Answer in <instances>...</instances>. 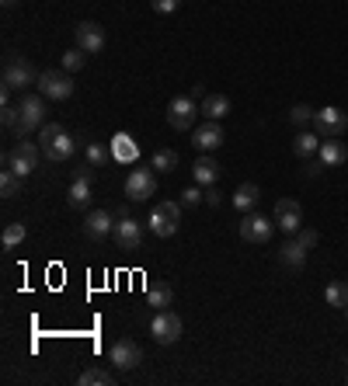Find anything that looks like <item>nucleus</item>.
<instances>
[{"instance_id": "38", "label": "nucleus", "mask_w": 348, "mask_h": 386, "mask_svg": "<svg viewBox=\"0 0 348 386\" xmlns=\"http://www.w3.org/2000/svg\"><path fill=\"white\" fill-rule=\"evenodd\" d=\"M150 7H153L157 14H171V11L181 7V0H150Z\"/></svg>"}, {"instance_id": "22", "label": "nucleus", "mask_w": 348, "mask_h": 386, "mask_svg": "<svg viewBox=\"0 0 348 386\" xmlns=\"http://www.w3.org/2000/svg\"><path fill=\"white\" fill-rule=\"evenodd\" d=\"M112 157H115V160H122V164H136L139 146L132 143L129 132H115V139H112Z\"/></svg>"}, {"instance_id": "12", "label": "nucleus", "mask_w": 348, "mask_h": 386, "mask_svg": "<svg viewBox=\"0 0 348 386\" xmlns=\"http://www.w3.org/2000/svg\"><path fill=\"white\" fill-rule=\"evenodd\" d=\"M275 226L289 237H296L303 230V206L296 199H279L275 202Z\"/></svg>"}, {"instance_id": "26", "label": "nucleus", "mask_w": 348, "mask_h": 386, "mask_svg": "<svg viewBox=\"0 0 348 386\" xmlns=\"http://www.w3.org/2000/svg\"><path fill=\"white\" fill-rule=\"evenodd\" d=\"M77 383L81 386H112L115 383V373H108V369H101V365H91V369H84V373L77 376Z\"/></svg>"}, {"instance_id": "6", "label": "nucleus", "mask_w": 348, "mask_h": 386, "mask_svg": "<svg viewBox=\"0 0 348 386\" xmlns=\"http://www.w3.org/2000/svg\"><path fill=\"white\" fill-rule=\"evenodd\" d=\"M39 94L49 98V101H66V98H74V74H66V70H45L39 74Z\"/></svg>"}, {"instance_id": "21", "label": "nucleus", "mask_w": 348, "mask_h": 386, "mask_svg": "<svg viewBox=\"0 0 348 386\" xmlns=\"http://www.w3.org/2000/svg\"><path fill=\"white\" fill-rule=\"evenodd\" d=\"M199 108H202V115H206L209 122H219V119L230 115V98H226V94H206Z\"/></svg>"}, {"instance_id": "34", "label": "nucleus", "mask_w": 348, "mask_h": 386, "mask_svg": "<svg viewBox=\"0 0 348 386\" xmlns=\"http://www.w3.org/2000/svg\"><path fill=\"white\" fill-rule=\"evenodd\" d=\"M84 59H87L84 49H70V52H63V70H66V74H77V70L84 66Z\"/></svg>"}, {"instance_id": "20", "label": "nucleus", "mask_w": 348, "mask_h": 386, "mask_svg": "<svg viewBox=\"0 0 348 386\" xmlns=\"http://www.w3.org/2000/svg\"><path fill=\"white\" fill-rule=\"evenodd\" d=\"M258 202H261V188L251 185V181H244V185L233 192V209H237V213H251V209H258Z\"/></svg>"}, {"instance_id": "31", "label": "nucleus", "mask_w": 348, "mask_h": 386, "mask_svg": "<svg viewBox=\"0 0 348 386\" xmlns=\"http://www.w3.org/2000/svg\"><path fill=\"white\" fill-rule=\"evenodd\" d=\"M108 160H115V157H112V150L105 143H87V164L91 168H105Z\"/></svg>"}, {"instance_id": "24", "label": "nucleus", "mask_w": 348, "mask_h": 386, "mask_svg": "<svg viewBox=\"0 0 348 386\" xmlns=\"http://www.w3.org/2000/svg\"><path fill=\"white\" fill-rule=\"evenodd\" d=\"M171 300H174V289L168 282H150V286H146V303H150L153 310H168Z\"/></svg>"}, {"instance_id": "13", "label": "nucleus", "mask_w": 348, "mask_h": 386, "mask_svg": "<svg viewBox=\"0 0 348 386\" xmlns=\"http://www.w3.org/2000/svg\"><path fill=\"white\" fill-rule=\"evenodd\" d=\"M272 230H275V223L265 213H255V209L244 213V219H240V237L248 244H268L272 240Z\"/></svg>"}, {"instance_id": "17", "label": "nucleus", "mask_w": 348, "mask_h": 386, "mask_svg": "<svg viewBox=\"0 0 348 386\" xmlns=\"http://www.w3.org/2000/svg\"><path fill=\"white\" fill-rule=\"evenodd\" d=\"M112 216H115V213H108V209H91L87 219H84V237H87V240H105V237L115 230Z\"/></svg>"}, {"instance_id": "37", "label": "nucleus", "mask_w": 348, "mask_h": 386, "mask_svg": "<svg viewBox=\"0 0 348 386\" xmlns=\"http://www.w3.org/2000/svg\"><path fill=\"white\" fill-rule=\"evenodd\" d=\"M0 122H4V129H14V126H18V105H4V112H0Z\"/></svg>"}, {"instance_id": "15", "label": "nucleus", "mask_w": 348, "mask_h": 386, "mask_svg": "<svg viewBox=\"0 0 348 386\" xmlns=\"http://www.w3.org/2000/svg\"><path fill=\"white\" fill-rule=\"evenodd\" d=\"M223 139H226V136H223L219 122H209V119H206L202 126L192 129V146H195V150H202V153H213V150H219V146H223Z\"/></svg>"}, {"instance_id": "40", "label": "nucleus", "mask_w": 348, "mask_h": 386, "mask_svg": "<svg viewBox=\"0 0 348 386\" xmlns=\"http://www.w3.org/2000/svg\"><path fill=\"white\" fill-rule=\"evenodd\" d=\"M94 171H98V168H91V164H84V168H74V181H94Z\"/></svg>"}, {"instance_id": "27", "label": "nucleus", "mask_w": 348, "mask_h": 386, "mask_svg": "<svg viewBox=\"0 0 348 386\" xmlns=\"http://www.w3.org/2000/svg\"><path fill=\"white\" fill-rule=\"evenodd\" d=\"M317 150H320V136H317V132H306L303 129V132L293 139V153H296V157H313Z\"/></svg>"}, {"instance_id": "7", "label": "nucleus", "mask_w": 348, "mask_h": 386, "mask_svg": "<svg viewBox=\"0 0 348 386\" xmlns=\"http://www.w3.org/2000/svg\"><path fill=\"white\" fill-rule=\"evenodd\" d=\"M199 115H202V108H199L195 98H188V94L174 98L171 105H168V126L178 129V132H192Z\"/></svg>"}, {"instance_id": "32", "label": "nucleus", "mask_w": 348, "mask_h": 386, "mask_svg": "<svg viewBox=\"0 0 348 386\" xmlns=\"http://www.w3.org/2000/svg\"><path fill=\"white\" fill-rule=\"evenodd\" d=\"M324 300H327V306H342V310H345L348 306V282H331V286L324 289Z\"/></svg>"}, {"instance_id": "23", "label": "nucleus", "mask_w": 348, "mask_h": 386, "mask_svg": "<svg viewBox=\"0 0 348 386\" xmlns=\"http://www.w3.org/2000/svg\"><path fill=\"white\" fill-rule=\"evenodd\" d=\"M192 177H195L199 185H216L219 181V164L209 157V153H202V157L192 164Z\"/></svg>"}, {"instance_id": "2", "label": "nucleus", "mask_w": 348, "mask_h": 386, "mask_svg": "<svg viewBox=\"0 0 348 386\" xmlns=\"http://www.w3.org/2000/svg\"><path fill=\"white\" fill-rule=\"evenodd\" d=\"M35 84H39L35 66H32L25 56L7 52V56H4V87H11V90H28V87H35Z\"/></svg>"}, {"instance_id": "25", "label": "nucleus", "mask_w": 348, "mask_h": 386, "mask_svg": "<svg viewBox=\"0 0 348 386\" xmlns=\"http://www.w3.org/2000/svg\"><path fill=\"white\" fill-rule=\"evenodd\" d=\"M91 181H74L70 185V195H66V202H70V209H77V213H84L91 209Z\"/></svg>"}, {"instance_id": "19", "label": "nucleus", "mask_w": 348, "mask_h": 386, "mask_svg": "<svg viewBox=\"0 0 348 386\" xmlns=\"http://www.w3.org/2000/svg\"><path fill=\"white\" fill-rule=\"evenodd\" d=\"M317 157H320L324 168H342V164L348 160V146L342 143V139H324L320 150H317Z\"/></svg>"}, {"instance_id": "44", "label": "nucleus", "mask_w": 348, "mask_h": 386, "mask_svg": "<svg viewBox=\"0 0 348 386\" xmlns=\"http://www.w3.org/2000/svg\"><path fill=\"white\" fill-rule=\"evenodd\" d=\"M345 380H348V376H345Z\"/></svg>"}, {"instance_id": "4", "label": "nucleus", "mask_w": 348, "mask_h": 386, "mask_svg": "<svg viewBox=\"0 0 348 386\" xmlns=\"http://www.w3.org/2000/svg\"><path fill=\"white\" fill-rule=\"evenodd\" d=\"M39 157H42V146H35L32 139H25V136H21V143H14V146L7 150V160H4V164H7L14 174L28 177V174L39 168Z\"/></svg>"}, {"instance_id": "39", "label": "nucleus", "mask_w": 348, "mask_h": 386, "mask_svg": "<svg viewBox=\"0 0 348 386\" xmlns=\"http://www.w3.org/2000/svg\"><path fill=\"white\" fill-rule=\"evenodd\" d=\"M219 202H223V195H219V188H216V185H206V206H213V209H216Z\"/></svg>"}, {"instance_id": "43", "label": "nucleus", "mask_w": 348, "mask_h": 386, "mask_svg": "<svg viewBox=\"0 0 348 386\" xmlns=\"http://www.w3.org/2000/svg\"><path fill=\"white\" fill-rule=\"evenodd\" d=\"M345 317H348V306H345Z\"/></svg>"}, {"instance_id": "30", "label": "nucleus", "mask_w": 348, "mask_h": 386, "mask_svg": "<svg viewBox=\"0 0 348 386\" xmlns=\"http://www.w3.org/2000/svg\"><path fill=\"white\" fill-rule=\"evenodd\" d=\"M21 181H25L21 174H14L11 168H4V171H0V192H4V199H14V195L21 192Z\"/></svg>"}, {"instance_id": "36", "label": "nucleus", "mask_w": 348, "mask_h": 386, "mask_svg": "<svg viewBox=\"0 0 348 386\" xmlns=\"http://www.w3.org/2000/svg\"><path fill=\"white\" fill-rule=\"evenodd\" d=\"M296 240H300V244H303L306 251H310V247H317V240H320V233H317V230H310V226H303V230L296 233Z\"/></svg>"}, {"instance_id": "11", "label": "nucleus", "mask_w": 348, "mask_h": 386, "mask_svg": "<svg viewBox=\"0 0 348 386\" xmlns=\"http://www.w3.org/2000/svg\"><path fill=\"white\" fill-rule=\"evenodd\" d=\"M108 362L119 373H132L143 362V348H139V341H132V338H119V341L112 344V351H108Z\"/></svg>"}, {"instance_id": "42", "label": "nucleus", "mask_w": 348, "mask_h": 386, "mask_svg": "<svg viewBox=\"0 0 348 386\" xmlns=\"http://www.w3.org/2000/svg\"><path fill=\"white\" fill-rule=\"evenodd\" d=\"M0 4H4V7H14V4H18V0H0Z\"/></svg>"}, {"instance_id": "5", "label": "nucleus", "mask_w": 348, "mask_h": 386, "mask_svg": "<svg viewBox=\"0 0 348 386\" xmlns=\"http://www.w3.org/2000/svg\"><path fill=\"white\" fill-rule=\"evenodd\" d=\"M181 202H161V206H153L150 209V233L153 237H174L178 233V226H181Z\"/></svg>"}, {"instance_id": "29", "label": "nucleus", "mask_w": 348, "mask_h": 386, "mask_svg": "<svg viewBox=\"0 0 348 386\" xmlns=\"http://www.w3.org/2000/svg\"><path fill=\"white\" fill-rule=\"evenodd\" d=\"M178 164H181V157H178L174 150H157V153L150 157V168H153V171H161V174L174 171Z\"/></svg>"}, {"instance_id": "28", "label": "nucleus", "mask_w": 348, "mask_h": 386, "mask_svg": "<svg viewBox=\"0 0 348 386\" xmlns=\"http://www.w3.org/2000/svg\"><path fill=\"white\" fill-rule=\"evenodd\" d=\"M28 237V226L25 223H7L4 226V237H0V244H4V251H14L21 240Z\"/></svg>"}, {"instance_id": "41", "label": "nucleus", "mask_w": 348, "mask_h": 386, "mask_svg": "<svg viewBox=\"0 0 348 386\" xmlns=\"http://www.w3.org/2000/svg\"><path fill=\"white\" fill-rule=\"evenodd\" d=\"M206 94H209L206 87H202V84H195V87H192V94H188V98H206Z\"/></svg>"}, {"instance_id": "1", "label": "nucleus", "mask_w": 348, "mask_h": 386, "mask_svg": "<svg viewBox=\"0 0 348 386\" xmlns=\"http://www.w3.org/2000/svg\"><path fill=\"white\" fill-rule=\"evenodd\" d=\"M39 146H42V157L52 160V164H66L77 153V139L59 126V122H45L39 129Z\"/></svg>"}, {"instance_id": "3", "label": "nucleus", "mask_w": 348, "mask_h": 386, "mask_svg": "<svg viewBox=\"0 0 348 386\" xmlns=\"http://www.w3.org/2000/svg\"><path fill=\"white\" fill-rule=\"evenodd\" d=\"M45 101L42 94H25L21 98V105H18V126L14 132L18 136H32V132H39L45 126Z\"/></svg>"}, {"instance_id": "35", "label": "nucleus", "mask_w": 348, "mask_h": 386, "mask_svg": "<svg viewBox=\"0 0 348 386\" xmlns=\"http://www.w3.org/2000/svg\"><path fill=\"white\" fill-rule=\"evenodd\" d=\"M199 202H206V192H202V188H195V185H192V188H185V192H181V206H188V209H192V206H199Z\"/></svg>"}, {"instance_id": "33", "label": "nucleus", "mask_w": 348, "mask_h": 386, "mask_svg": "<svg viewBox=\"0 0 348 386\" xmlns=\"http://www.w3.org/2000/svg\"><path fill=\"white\" fill-rule=\"evenodd\" d=\"M313 115H317V112H313L310 105H296V108L289 112V122L296 129H306V126H313Z\"/></svg>"}, {"instance_id": "9", "label": "nucleus", "mask_w": 348, "mask_h": 386, "mask_svg": "<svg viewBox=\"0 0 348 386\" xmlns=\"http://www.w3.org/2000/svg\"><path fill=\"white\" fill-rule=\"evenodd\" d=\"M150 195H157V171L153 168H132L129 177H126V199L146 202Z\"/></svg>"}, {"instance_id": "16", "label": "nucleus", "mask_w": 348, "mask_h": 386, "mask_svg": "<svg viewBox=\"0 0 348 386\" xmlns=\"http://www.w3.org/2000/svg\"><path fill=\"white\" fill-rule=\"evenodd\" d=\"M74 35H77V49H84L87 56H94V52L105 49V28L98 21H81L74 28Z\"/></svg>"}, {"instance_id": "8", "label": "nucleus", "mask_w": 348, "mask_h": 386, "mask_svg": "<svg viewBox=\"0 0 348 386\" xmlns=\"http://www.w3.org/2000/svg\"><path fill=\"white\" fill-rule=\"evenodd\" d=\"M313 132H317L320 139H342L348 132V115L342 108L327 105V108H320V112L313 115Z\"/></svg>"}, {"instance_id": "18", "label": "nucleus", "mask_w": 348, "mask_h": 386, "mask_svg": "<svg viewBox=\"0 0 348 386\" xmlns=\"http://www.w3.org/2000/svg\"><path fill=\"white\" fill-rule=\"evenodd\" d=\"M279 264H282V268H289V271H300V268L306 264V247L296 240V237H293V240H286V244L279 247Z\"/></svg>"}, {"instance_id": "10", "label": "nucleus", "mask_w": 348, "mask_h": 386, "mask_svg": "<svg viewBox=\"0 0 348 386\" xmlns=\"http://www.w3.org/2000/svg\"><path fill=\"white\" fill-rule=\"evenodd\" d=\"M181 331H185V324H181V317L174 310H157L153 320H150V334H153L157 344H174L181 338Z\"/></svg>"}, {"instance_id": "14", "label": "nucleus", "mask_w": 348, "mask_h": 386, "mask_svg": "<svg viewBox=\"0 0 348 386\" xmlns=\"http://www.w3.org/2000/svg\"><path fill=\"white\" fill-rule=\"evenodd\" d=\"M112 240H115L119 251H139V244H143V223H136L132 216H122L115 223V230H112Z\"/></svg>"}]
</instances>
